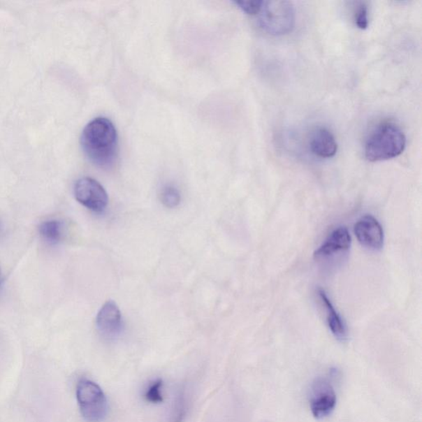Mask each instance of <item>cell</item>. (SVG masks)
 I'll return each instance as SVG.
<instances>
[{
    "mask_svg": "<svg viewBox=\"0 0 422 422\" xmlns=\"http://www.w3.org/2000/svg\"><path fill=\"white\" fill-rule=\"evenodd\" d=\"M318 293L320 301L322 303V305L324 307L326 311V316H327V323L329 329L331 330L333 336L338 341L345 342L347 339V331L341 316L334 310L331 301L328 300L322 289H319Z\"/></svg>",
    "mask_w": 422,
    "mask_h": 422,
    "instance_id": "11",
    "label": "cell"
},
{
    "mask_svg": "<svg viewBox=\"0 0 422 422\" xmlns=\"http://www.w3.org/2000/svg\"><path fill=\"white\" fill-rule=\"evenodd\" d=\"M354 232L362 246L371 250L382 249L384 240L383 228L372 215L367 214L358 220Z\"/></svg>",
    "mask_w": 422,
    "mask_h": 422,
    "instance_id": "7",
    "label": "cell"
},
{
    "mask_svg": "<svg viewBox=\"0 0 422 422\" xmlns=\"http://www.w3.org/2000/svg\"><path fill=\"white\" fill-rule=\"evenodd\" d=\"M355 24L358 29L365 30L369 26L368 7L365 2L358 3L354 12Z\"/></svg>",
    "mask_w": 422,
    "mask_h": 422,
    "instance_id": "14",
    "label": "cell"
},
{
    "mask_svg": "<svg viewBox=\"0 0 422 422\" xmlns=\"http://www.w3.org/2000/svg\"><path fill=\"white\" fill-rule=\"evenodd\" d=\"M263 2L260 0H240V1H235L233 3L236 4L247 15L254 16L259 15L261 6H263Z\"/></svg>",
    "mask_w": 422,
    "mask_h": 422,
    "instance_id": "16",
    "label": "cell"
},
{
    "mask_svg": "<svg viewBox=\"0 0 422 422\" xmlns=\"http://www.w3.org/2000/svg\"><path fill=\"white\" fill-rule=\"evenodd\" d=\"M311 152L322 159L334 157L337 152V143L333 133L327 128H316L310 136Z\"/></svg>",
    "mask_w": 422,
    "mask_h": 422,
    "instance_id": "10",
    "label": "cell"
},
{
    "mask_svg": "<svg viewBox=\"0 0 422 422\" xmlns=\"http://www.w3.org/2000/svg\"><path fill=\"white\" fill-rule=\"evenodd\" d=\"M162 203L168 208H175L181 203L180 192L173 186L164 187L160 194Z\"/></svg>",
    "mask_w": 422,
    "mask_h": 422,
    "instance_id": "13",
    "label": "cell"
},
{
    "mask_svg": "<svg viewBox=\"0 0 422 422\" xmlns=\"http://www.w3.org/2000/svg\"><path fill=\"white\" fill-rule=\"evenodd\" d=\"M76 398L85 421L100 422L105 419L108 412L107 398L99 384L82 379L77 384Z\"/></svg>",
    "mask_w": 422,
    "mask_h": 422,
    "instance_id": "4",
    "label": "cell"
},
{
    "mask_svg": "<svg viewBox=\"0 0 422 422\" xmlns=\"http://www.w3.org/2000/svg\"><path fill=\"white\" fill-rule=\"evenodd\" d=\"M81 145L87 157L96 166L109 168L116 163L118 136L109 119L98 117L90 122L82 131Z\"/></svg>",
    "mask_w": 422,
    "mask_h": 422,
    "instance_id": "1",
    "label": "cell"
},
{
    "mask_svg": "<svg viewBox=\"0 0 422 422\" xmlns=\"http://www.w3.org/2000/svg\"><path fill=\"white\" fill-rule=\"evenodd\" d=\"M163 384V383L162 379L155 380V381L151 384L149 388H147L145 393L146 401L152 403L162 402L163 400L161 393Z\"/></svg>",
    "mask_w": 422,
    "mask_h": 422,
    "instance_id": "15",
    "label": "cell"
},
{
    "mask_svg": "<svg viewBox=\"0 0 422 422\" xmlns=\"http://www.w3.org/2000/svg\"><path fill=\"white\" fill-rule=\"evenodd\" d=\"M406 136L397 124L383 122L365 140V156L370 162H380L401 155L406 148Z\"/></svg>",
    "mask_w": 422,
    "mask_h": 422,
    "instance_id": "2",
    "label": "cell"
},
{
    "mask_svg": "<svg viewBox=\"0 0 422 422\" xmlns=\"http://www.w3.org/2000/svg\"><path fill=\"white\" fill-rule=\"evenodd\" d=\"M40 235L50 244H57L62 238V223L58 220H48L41 224Z\"/></svg>",
    "mask_w": 422,
    "mask_h": 422,
    "instance_id": "12",
    "label": "cell"
},
{
    "mask_svg": "<svg viewBox=\"0 0 422 422\" xmlns=\"http://www.w3.org/2000/svg\"><path fill=\"white\" fill-rule=\"evenodd\" d=\"M1 229H2L1 223H0V233H1Z\"/></svg>",
    "mask_w": 422,
    "mask_h": 422,
    "instance_id": "17",
    "label": "cell"
},
{
    "mask_svg": "<svg viewBox=\"0 0 422 422\" xmlns=\"http://www.w3.org/2000/svg\"><path fill=\"white\" fill-rule=\"evenodd\" d=\"M351 244V235L348 229L346 227H339L315 251L314 258L316 261L327 259L339 252L349 250Z\"/></svg>",
    "mask_w": 422,
    "mask_h": 422,
    "instance_id": "9",
    "label": "cell"
},
{
    "mask_svg": "<svg viewBox=\"0 0 422 422\" xmlns=\"http://www.w3.org/2000/svg\"><path fill=\"white\" fill-rule=\"evenodd\" d=\"M337 405L336 393L331 383L325 379H318L312 386L310 408L316 419L331 415Z\"/></svg>",
    "mask_w": 422,
    "mask_h": 422,
    "instance_id": "6",
    "label": "cell"
},
{
    "mask_svg": "<svg viewBox=\"0 0 422 422\" xmlns=\"http://www.w3.org/2000/svg\"><path fill=\"white\" fill-rule=\"evenodd\" d=\"M75 196L80 204L94 212L101 213L107 208L108 196L103 187L91 177H82L75 185Z\"/></svg>",
    "mask_w": 422,
    "mask_h": 422,
    "instance_id": "5",
    "label": "cell"
},
{
    "mask_svg": "<svg viewBox=\"0 0 422 422\" xmlns=\"http://www.w3.org/2000/svg\"><path fill=\"white\" fill-rule=\"evenodd\" d=\"M101 334L106 337H115L122 329V316L120 309L112 300L106 302L96 319Z\"/></svg>",
    "mask_w": 422,
    "mask_h": 422,
    "instance_id": "8",
    "label": "cell"
},
{
    "mask_svg": "<svg viewBox=\"0 0 422 422\" xmlns=\"http://www.w3.org/2000/svg\"><path fill=\"white\" fill-rule=\"evenodd\" d=\"M261 29L272 36L291 33L296 24V11L293 3L286 0L263 1L259 13Z\"/></svg>",
    "mask_w": 422,
    "mask_h": 422,
    "instance_id": "3",
    "label": "cell"
}]
</instances>
